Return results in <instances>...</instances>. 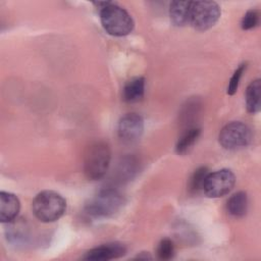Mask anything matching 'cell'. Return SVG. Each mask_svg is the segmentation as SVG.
<instances>
[{
    "mask_svg": "<svg viewBox=\"0 0 261 261\" xmlns=\"http://www.w3.org/2000/svg\"><path fill=\"white\" fill-rule=\"evenodd\" d=\"M99 7L103 29L111 36L123 37L134 30V19L122 7L112 2H95Z\"/></svg>",
    "mask_w": 261,
    "mask_h": 261,
    "instance_id": "6da1fadb",
    "label": "cell"
},
{
    "mask_svg": "<svg viewBox=\"0 0 261 261\" xmlns=\"http://www.w3.org/2000/svg\"><path fill=\"white\" fill-rule=\"evenodd\" d=\"M35 216L42 222H53L59 219L66 210L65 199L54 191L39 193L32 204Z\"/></svg>",
    "mask_w": 261,
    "mask_h": 261,
    "instance_id": "7a4b0ae2",
    "label": "cell"
},
{
    "mask_svg": "<svg viewBox=\"0 0 261 261\" xmlns=\"http://www.w3.org/2000/svg\"><path fill=\"white\" fill-rule=\"evenodd\" d=\"M124 198L114 188H106L95 195L87 204L86 212L93 217H109L120 210Z\"/></svg>",
    "mask_w": 261,
    "mask_h": 261,
    "instance_id": "3957f363",
    "label": "cell"
},
{
    "mask_svg": "<svg viewBox=\"0 0 261 261\" xmlns=\"http://www.w3.org/2000/svg\"><path fill=\"white\" fill-rule=\"evenodd\" d=\"M111 159V153L108 145L104 142L92 144L84 160V172L89 179H101L107 172Z\"/></svg>",
    "mask_w": 261,
    "mask_h": 261,
    "instance_id": "277c9868",
    "label": "cell"
},
{
    "mask_svg": "<svg viewBox=\"0 0 261 261\" xmlns=\"http://www.w3.org/2000/svg\"><path fill=\"white\" fill-rule=\"evenodd\" d=\"M221 10L214 1H194L191 3V24L198 31H206L212 28L219 19Z\"/></svg>",
    "mask_w": 261,
    "mask_h": 261,
    "instance_id": "5b68a950",
    "label": "cell"
},
{
    "mask_svg": "<svg viewBox=\"0 0 261 261\" xmlns=\"http://www.w3.org/2000/svg\"><path fill=\"white\" fill-rule=\"evenodd\" d=\"M219 143L227 150L246 147L252 139L250 127L241 121H231L224 125L219 133Z\"/></svg>",
    "mask_w": 261,
    "mask_h": 261,
    "instance_id": "8992f818",
    "label": "cell"
},
{
    "mask_svg": "<svg viewBox=\"0 0 261 261\" xmlns=\"http://www.w3.org/2000/svg\"><path fill=\"white\" fill-rule=\"evenodd\" d=\"M236 184V176L230 169H220L208 173L202 190L209 198H220L228 194Z\"/></svg>",
    "mask_w": 261,
    "mask_h": 261,
    "instance_id": "52a82bcc",
    "label": "cell"
},
{
    "mask_svg": "<svg viewBox=\"0 0 261 261\" xmlns=\"http://www.w3.org/2000/svg\"><path fill=\"white\" fill-rule=\"evenodd\" d=\"M118 137L125 143L138 141L144 133V119L137 113H127L123 115L117 127Z\"/></svg>",
    "mask_w": 261,
    "mask_h": 261,
    "instance_id": "ba28073f",
    "label": "cell"
},
{
    "mask_svg": "<svg viewBox=\"0 0 261 261\" xmlns=\"http://www.w3.org/2000/svg\"><path fill=\"white\" fill-rule=\"evenodd\" d=\"M125 252L126 249L123 245L119 243H109L88 251L83 259L91 261H107L122 257Z\"/></svg>",
    "mask_w": 261,
    "mask_h": 261,
    "instance_id": "9c48e42d",
    "label": "cell"
},
{
    "mask_svg": "<svg viewBox=\"0 0 261 261\" xmlns=\"http://www.w3.org/2000/svg\"><path fill=\"white\" fill-rule=\"evenodd\" d=\"M20 209L18 198L11 193H0V220L2 222H11L15 219Z\"/></svg>",
    "mask_w": 261,
    "mask_h": 261,
    "instance_id": "30bf717a",
    "label": "cell"
},
{
    "mask_svg": "<svg viewBox=\"0 0 261 261\" xmlns=\"http://www.w3.org/2000/svg\"><path fill=\"white\" fill-rule=\"evenodd\" d=\"M191 3L192 1H173L170 3L169 16L175 25L181 27L189 22Z\"/></svg>",
    "mask_w": 261,
    "mask_h": 261,
    "instance_id": "8fae6325",
    "label": "cell"
},
{
    "mask_svg": "<svg viewBox=\"0 0 261 261\" xmlns=\"http://www.w3.org/2000/svg\"><path fill=\"white\" fill-rule=\"evenodd\" d=\"M145 93V79L137 76L129 80L123 88V99L128 103L140 101Z\"/></svg>",
    "mask_w": 261,
    "mask_h": 261,
    "instance_id": "7c38bea8",
    "label": "cell"
},
{
    "mask_svg": "<svg viewBox=\"0 0 261 261\" xmlns=\"http://www.w3.org/2000/svg\"><path fill=\"white\" fill-rule=\"evenodd\" d=\"M246 106L250 113H257L261 108V82L259 79L250 83L246 91Z\"/></svg>",
    "mask_w": 261,
    "mask_h": 261,
    "instance_id": "4fadbf2b",
    "label": "cell"
},
{
    "mask_svg": "<svg viewBox=\"0 0 261 261\" xmlns=\"http://www.w3.org/2000/svg\"><path fill=\"white\" fill-rule=\"evenodd\" d=\"M228 214L233 217H242L246 214L248 209V197L245 192H238L233 194L226 203Z\"/></svg>",
    "mask_w": 261,
    "mask_h": 261,
    "instance_id": "5bb4252c",
    "label": "cell"
},
{
    "mask_svg": "<svg viewBox=\"0 0 261 261\" xmlns=\"http://www.w3.org/2000/svg\"><path fill=\"white\" fill-rule=\"evenodd\" d=\"M199 127H189L179 138L176 143L175 151L177 154H185L190 150V148L195 144L197 139L200 136Z\"/></svg>",
    "mask_w": 261,
    "mask_h": 261,
    "instance_id": "9a60e30c",
    "label": "cell"
},
{
    "mask_svg": "<svg viewBox=\"0 0 261 261\" xmlns=\"http://www.w3.org/2000/svg\"><path fill=\"white\" fill-rule=\"evenodd\" d=\"M208 173H209V170L205 166H202V167H199L198 169H196L194 171V173L192 174V176L190 178V181H189L190 192L197 193L200 190H202L204 180H205Z\"/></svg>",
    "mask_w": 261,
    "mask_h": 261,
    "instance_id": "2e32d148",
    "label": "cell"
},
{
    "mask_svg": "<svg viewBox=\"0 0 261 261\" xmlns=\"http://www.w3.org/2000/svg\"><path fill=\"white\" fill-rule=\"evenodd\" d=\"M157 256L161 260H169L174 255V245L170 239H162L157 247Z\"/></svg>",
    "mask_w": 261,
    "mask_h": 261,
    "instance_id": "e0dca14e",
    "label": "cell"
},
{
    "mask_svg": "<svg viewBox=\"0 0 261 261\" xmlns=\"http://www.w3.org/2000/svg\"><path fill=\"white\" fill-rule=\"evenodd\" d=\"M259 11L256 9H250L248 10L245 15L242 18L241 27L243 30H251L258 25L259 23Z\"/></svg>",
    "mask_w": 261,
    "mask_h": 261,
    "instance_id": "ac0fdd59",
    "label": "cell"
},
{
    "mask_svg": "<svg viewBox=\"0 0 261 261\" xmlns=\"http://www.w3.org/2000/svg\"><path fill=\"white\" fill-rule=\"evenodd\" d=\"M246 69V64H241L233 72V74L231 75L230 80H229V83H228V86H227V91L226 93L228 95H233L237 90H238V87H239V84H240V80L243 75V72L244 70Z\"/></svg>",
    "mask_w": 261,
    "mask_h": 261,
    "instance_id": "d6986e66",
    "label": "cell"
}]
</instances>
